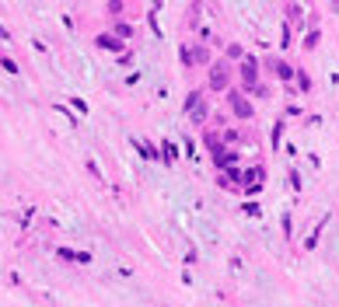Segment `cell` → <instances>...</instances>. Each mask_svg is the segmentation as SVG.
<instances>
[{
    "label": "cell",
    "instance_id": "obj_1",
    "mask_svg": "<svg viewBox=\"0 0 339 307\" xmlns=\"http://www.w3.org/2000/svg\"><path fill=\"white\" fill-rule=\"evenodd\" d=\"M231 84V70H228V63H217L213 70H210V91H224Z\"/></svg>",
    "mask_w": 339,
    "mask_h": 307
},
{
    "label": "cell",
    "instance_id": "obj_2",
    "mask_svg": "<svg viewBox=\"0 0 339 307\" xmlns=\"http://www.w3.org/2000/svg\"><path fill=\"white\" fill-rule=\"evenodd\" d=\"M241 84H245L248 91L259 84V63H255L252 56H245V60H241Z\"/></svg>",
    "mask_w": 339,
    "mask_h": 307
},
{
    "label": "cell",
    "instance_id": "obj_3",
    "mask_svg": "<svg viewBox=\"0 0 339 307\" xmlns=\"http://www.w3.org/2000/svg\"><path fill=\"white\" fill-rule=\"evenodd\" d=\"M231 112L238 115V119H252V101L238 91H231Z\"/></svg>",
    "mask_w": 339,
    "mask_h": 307
},
{
    "label": "cell",
    "instance_id": "obj_4",
    "mask_svg": "<svg viewBox=\"0 0 339 307\" xmlns=\"http://www.w3.org/2000/svg\"><path fill=\"white\" fill-rule=\"evenodd\" d=\"M95 42H98V49H108V53H119V56H123V38H119V35H108V31H105V35L95 38Z\"/></svg>",
    "mask_w": 339,
    "mask_h": 307
},
{
    "label": "cell",
    "instance_id": "obj_5",
    "mask_svg": "<svg viewBox=\"0 0 339 307\" xmlns=\"http://www.w3.org/2000/svg\"><path fill=\"white\" fill-rule=\"evenodd\" d=\"M56 255H60L63 262H84V265L91 262V255H88V251H70V248H60Z\"/></svg>",
    "mask_w": 339,
    "mask_h": 307
},
{
    "label": "cell",
    "instance_id": "obj_6",
    "mask_svg": "<svg viewBox=\"0 0 339 307\" xmlns=\"http://www.w3.org/2000/svg\"><path fill=\"white\" fill-rule=\"evenodd\" d=\"M287 25H294V28H301V25H305V11H301V7H287Z\"/></svg>",
    "mask_w": 339,
    "mask_h": 307
},
{
    "label": "cell",
    "instance_id": "obj_7",
    "mask_svg": "<svg viewBox=\"0 0 339 307\" xmlns=\"http://www.w3.org/2000/svg\"><path fill=\"white\" fill-rule=\"evenodd\" d=\"M213 161H217V168H231V164L238 161V154H235V150H224V154H217Z\"/></svg>",
    "mask_w": 339,
    "mask_h": 307
},
{
    "label": "cell",
    "instance_id": "obj_8",
    "mask_svg": "<svg viewBox=\"0 0 339 307\" xmlns=\"http://www.w3.org/2000/svg\"><path fill=\"white\" fill-rule=\"evenodd\" d=\"M133 143H136V150L143 154V157H147V161H158V157H161V154H158L154 147H150V143H143V140H133Z\"/></svg>",
    "mask_w": 339,
    "mask_h": 307
},
{
    "label": "cell",
    "instance_id": "obj_9",
    "mask_svg": "<svg viewBox=\"0 0 339 307\" xmlns=\"http://www.w3.org/2000/svg\"><path fill=\"white\" fill-rule=\"evenodd\" d=\"M276 77H280V81H294L297 70H294L290 63H276Z\"/></svg>",
    "mask_w": 339,
    "mask_h": 307
},
{
    "label": "cell",
    "instance_id": "obj_10",
    "mask_svg": "<svg viewBox=\"0 0 339 307\" xmlns=\"http://www.w3.org/2000/svg\"><path fill=\"white\" fill-rule=\"evenodd\" d=\"M200 101H203V94H200V91H193L189 98H185V101H182V112H185V115H189V112H193V108H196Z\"/></svg>",
    "mask_w": 339,
    "mask_h": 307
},
{
    "label": "cell",
    "instance_id": "obj_11",
    "mask_svg": "<svg viewBox=\"0 0 339 307\" xmlns=\"http://www.w3.org/2000/svg\"><path fill=\"white\" fill-rule=\"evenodd\" d=\"M318 38H322V31H318V28H311V31H308V38H305V49H315V46H318Z\"/></svg>",
    "mask_w": 339,
    "mask_h": 307
},
{
    "label": "cell",
    "instance_id": "obj_12",
    "mask_svg": "<svg viewBox=\"0 0 339 307\" xmlns=\"http://www.w3.org/2000/svg\"><path fill=\"white\" fill-rule=\"evenodd\" d=\"M189 115H193V123H203V119H206V101H200V105H196Z\"/></svg>",
    "mask_w": 339,
    "mask_h": 307
},
{
    "label": "cell",
    "instance_id": "obj_13",
    "mask_svg": "<svg viewBox=\"0 0 339 307\" xmlns=\"http://www.w3.org/2000/svg\"><path fill=\"white\" fill-rule=\"evenodd\" d=\"M116 35H119V38H133V28H130V21H119V25H116Z\"/></svg>",
    "mask_w": 339,
    "mask_h": 307
},
{
    "label": "cell",
    "instance_id": "obj_14",
    "mask_svg": "<svg viewBox=\"0 0 339 307\" xmlns=\"http://www.w3.org/2000/svg\"><path fill=\"white\" fill-rule=\"evenodd\" d=\"M297 84H301V91H311V77L305 70H297Z\"/></svg>",
    "mask_w": 339,
    "mask_h": 307
},
{
    "label": "cell",
    "instance_id": "obj_15",
    "mask_svg": "<svg viewBox=\"0 0 339 307\" xmlns=\"http://www.w3.org/2000/svg\"><path fill=\"white\" fill-rule=\"evenodd\" d=\"M280 46H283V49L294 46V42H290V25H283V31H280Z\"/></svg>",
    "mask_w": 339,
    "mask_h": 307
},
{
    "label": "cell",
    "instance_id": "obj_16",
    "mask_svg": "<svg viewBox=\"0 0 339 307\" xmlns=\"http://www.w3.org/2000/svg\"><path fill=\"white\" fill-rule=\"evenodd\" d=\"M0 66H4L7 73H18V63H14L11 56H0Z\"/></svg>",
    "mask_w": 339,
    "mask_h": 307
},
{
    "label": "cell",
    "instance_id": "obj_17",
    "mask_svg": "<svg viewBox=\"0 0 339 307\" xmlns=\"http://www.w3.org/2000/svg\"><path fill=\"white\" fill-rule=\"evenodd\" d=\"M228 56H231V60H245V49H241V46H231Z\"/></svg>",
    "mask_w": 339,
    "mask_h": 307
},
{
    "label": "cell",
    "instance_id": "obj_18",
    "mask_svg": "<svg viewBox=\"0 0 339 307\" xmlns=\"http://www.w3.org/2000/svg\"><path fill=\"white\" fill-rule=\"evenodd\" d=\"M178 154H175V143H165V161H175Z\"/></svg>",
    "mask_w": 339,
    "mask_h": 307
},
{
    "label": "cell",
    "instance_id": "obj_19",
    "mask_svg": "<svg viewBox=\"0 0 339 307\" xmlns=\"http://www.w3.org/2000/svg\"><path fill=\"white\" fill-rule=\"evenodd\" d=\"M280 136H283V123H280V126H273V147H280Z\"/></svg>",
    "mask_w": 339,
    "mask_h": 307
},
{
    "label": "cell",
    "instance_id": "obj_20",
    "mask_svg": "<svg viewBox=\"0 0 339 307\" xmlns=\"http://www.w3.org/2000/svg\"><path fill=\"white\" fill-rule=\"evenodd\" d=\"M0 42H11V31H7L4 25H0Z\"/></svg>",
    "mask_w": 339,
    "mask_h": 307
}]
</instances>
